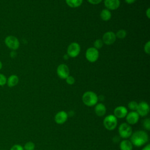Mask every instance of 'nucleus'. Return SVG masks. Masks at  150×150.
<instances>
[{
  "label": "nucleus",
  "mask_w": 150,
  "mask_h": 150,
  "mask_svg": "<svg viewBox=\"0 0 150 150\" xmlns=\"http://www.w3.org/2000/svg\"><path fill=\"white\" fill-rule=\"evenodd\" d=\"M146 15L148 17V18H150V9L149 8H148L146 11Z\"/></svg>",
  "instance_id": "7c9ffc66"
},
{
  "label": "nucleus",
  "mask_w": 150,
  "mask_h": 150,
  "mask_svg": "<svg viewBox=\"0 0 150 150\" xmlns=\"http://www.w3.org/2000/svg\"><path fill=\"white\" fill-rule=\"evenodd\" d=\"M99 57V52L97 49L94 47H89L86 52V57L90 62H95L97 60Z\"/></svg>",
  "instance_id": "423d86ee"
},
{
  "label": "nucleus",
  "mask_w": 150,
  "mask_h": 150,
  "mask_svg": "<svg viewBox=\"0 0 150 150\" xmlns=\"http://www.w3.org/2000/svg\"><path fill=\"white\" fill-rule=\"evenodd\" d=\"M144 52L148 54H149L150 53V42L149 41H148L145 44V46H144Z\"/></svg>",
  "instance_id": "bb28decb"
},
{
  "label": "nucleus",
  "mask_w": 150,
  "mask_h": 150,
  "mask_svg": "<svg viewBox=\"0 0 150 150\" xmlns=\"http://www.w3.org/2000/svg\"><path fill=\"white\" fill-rule=\"evenodd\" d=\"M68 118V114L64 111H60L54 116V121L58 124H63L66 122Z\"/></svg>",
  "instance_id": "f8f14e48"
},
{
  "label": "nucleus",
  "mask_w": 150,
  "mask_h": 150,
  "mask_svg": "<svg viewBox=\"0 0 150 150\" xmlns=\"http://www.w3.org/2000/svg\"><path fill=\"white\" fill-rule=\"evenodd\" d=\"M125 118L126 121L127 122V123H128L129 125H134L138 122L139 118V115L137 111H132L129 112H128Z\"/></svg>",
  "instance_id": "9b49d317"
},
{
  "label": "nucleus",
  "mask_w": 150,
  "mask_h": 150,
  "mask_svg": "<svg viewBox=\"0 0 150 150\" xmlns=\"http://www.w3.org/2000/svg\"><path fill=\"white\" fill-rule=\"evenodd\" d=\"M136 111L139 116L145 117L148 115L149 111V106L145 101H141L138 103V107Z\"/></svg>",
  "instance_id": "6e6552de"
},
{
  "label": "nucleus",
  "mask_w": 150,
  "mask_h": 150,
  "mask_svg": "<svg viewBox=\"0 0 150 150\" xmlns=\"http://www.w3.org/2000/svg\"><path fill=\"white\" fill-rule=\"evenodd\" d=\"M118 133L121 138L125 139L131 137L132 133V129L129 124L127 122H124L121 124L119 126Z\"/></svg>",
  "instance_id": "20e7f679"
},
{
  "label": "nucleus",
  "mask_w": 150,
  "mask_h": 150,
  "mask_svg": "<svg viewBox=\"0 0 150 150\" xmlns=\"http://www.w3.org/2000/svg\"><path fill=\"white\" fill-rule=\"evenodd\" d=\"M117 118L112 114L106 116L103 120V125L104 127L109 131L114 130L117 126Z\"/></svg>",
  "instance_id": "7ed1b4c3"
},
{
  "label": "nucleus",
  "mask_w": 150,
  "mask_h": 150,
  "mask_svg": "<svg viewBox=\"0 0 150 150\" xmlns=\"http://www.w3.org/2000/svg\"><path fill=\"white\" fill-rule=\"evenodd\" d=\"M116 40V36L115 34L111 32L108 31L105 32L103 36L102 40L103 42V43H105L107 45H111L113 44Z\"/></svg>",
  "instance_id": "9d476101"
},
{
  "label": "nucleus",
  "mask_w": 150,
  "mask_h": 150,
  "mask_svg": "<svg viewBox=\"0 0 150 150\" xmlns=\"http://www.w3.org/2000/svg\"><path fill=\"white\" fill-rule=\"evenodd\" d=\"M142 150H150V145H146L145 147H144V148L142 149Z\"/></svg>",
  "instance_id": "2f4dec72"
},
{
  "label": "nucleus",
  "mask_w": 150,
  "mask_h": 150,
  "mask_svg": "<svg viewBox=\"0 0 150 150\" xmlns=\"http://www.w3.org/2000/svg\"><path fill=\"white\" fill-rule=\"evenodd\" d=\"M103 0H87V1L93 5H97L100 4Z\"/></svg>",
  "instance_id": "c85d7f7f"
},
{
  "label": "nucleus",
  "mask_w": 150,
  "mask_h": 150,
  "mask_svg": "<svg viewBox=\"0 0 150 150\" xmlns=\"http://www.w3.org/2000/svg\"><path fill=\"white\" fill-rule=\"evenodd\" d=\"M6 81H7V79L6 77L4 74L0 73V86H4L6 83Z\"/></svg>",
  "instance_id": "a878e982"
},
{
  "label": "nucleus",
  "mask_w": 150,
  "mask_h": 150,
  "mask_svg": "<svg viewBox=\"0 0 150 150\" xmlns=\"http://www.w3.org/2000/svg\"><path fill=\"white\" fill-rule=\"evenodd\" d=\"M130 137V141L132 144L137 147L145 145L148 141L149 138L148 134L142 130H138L132 133Z\"/></svg>",
  "instance_id": "f257e3e1"
},
{
  "label": "nucleus",
  "mask_w": 150,
  "mask_h": 150,
  "mask_svg": "<svg viewBox=\"0 0 150 150\" xmlns=\"http://www.w3.org/2000/svg\"><path fill=\"white\" fill-rule=\"evenodd\" d=\"M35 148V145L33 142L29 141L27 142L23 147L24 150H34Z\"/></svg>",
  "instance_id": "aec40b11"
},
{
  "label": "nucleus",
  "mask_w": 150,
  "mask_h": 150,
  "mask_svg": "<svg viewBox=\"0 0 150 150\" xmlns=\"http://www.w3.org/2000/svg\"><path fill=\"white\" fill-rule=\"evenodd\" d=\"M67 54L69 57H76L80 52V46L77 42H73L70 43L67 50Z\"/></svg>",
  "instance_id": "0eeeda50"
},
{
  "label": "nucleus",
  "mask_w": 150,
  "mask_h": 150,
  "mask_svg": "<svg viewBox=\"0 0 150 150\" xmlns=\"http://www.w3.org/2000/svg\"><path fill=\"white\" fill-rule=\"evenodd\" d=\"M143 127L144 128L149 131L150 129V120L149 118H146L143 121Z\"/></svg>",
  "instance_id": "b1692460"
},
{
  "label": "nucleus",
  "mask_w": 150,
  "mask_h": 150,
  "mask_svg": "<svg viewBox=\"0 0 150 150\" xmlns=\"http://www.w3.org/2000/svg\"><path fill=\"white\" fill-rule=\"evenodd\" d=\"M128 113L127 108L124 106H118L114 110V115L117 118H123L126 117Z\"/></svg>",
  "instance_id": "ddd939ff"
},
{
  "label": "nucleus",
  "mask_w": 150,
  "mask_h": 150,
  "mask_svg": "<svg viewBox=\"0 0 150 150\" xmlns=\"http://www.w3.org/2000/svg\"><path fill=\"white\" fill-rule=\"evenodd\" d=\"M98 100L97 95L92 91H87L82 96V101L83 103L88 106L92 107L95 105Z\"/></svg>",
  "instance_id": "f03ea898"
},
{
  "label": "nucleus",
  "mask_w": 150,
  "mask_h": 150,
  "mask_svg": "<svg viewBox=\"0 0 150 150\" xmlns=\"http://www.w3.org/2000/svg\"><path fill=\"white\" fill-rule=\"evenodd\" d=\"M10 150H24V149L22 145L19 144H15L11 147Z\"/></svg>",
  "instance_id": "cd10ccee"
},
{
  "label": "nucleus",
  "mask_w": 150,
  "mask_h": 150,
  "mask_svg": "<svg viewBox=\"0 0 150 150\" xmlns=\"http://www.w3.org/2000/svg\"><path fill=\"white\" fill-rule=\"evenodd\" d=\"M57 74L58 76L62 79H66L70 73L69 67L65 64H60L57 68Z\"/></svg>",
  "instance_id": "1a4fd4ad"
},
{
  "label": "nucleus",
  "mask_w": 150,
  "mask_h": 150,
  "mask_svg": "<svg viewBox=\"0 0 150 150\" xmlns=\"http://www.w3.org/2000/svg\"><path fill=\"white\" fill-rule=\"evenodd\" d=\"M125 1L126 3H127L128 4H132L134 3L136 1V0H125Z\"/></svg>",
  "instance_id": "c756f323"
},
{
  "label": "nucleus",
  "mask_w": 150,
  "mask_h": 150,
  "mask_svg": "<svg viewBox=\"0 0 150 150\" xmlns=\"http://www.w3.org/2000/svg\"><path fill=\"white\" fill-rule=\"evenodd\" d=\"M94 111L98 117H103L106 113V107L103 103H97L95 105Z\"/></svg>",
  "instance_id": "2eb2a0df"
},
{
  "label": "nucleus",
  "mask_w": 150,
  "mask_h": 150,
  "mask_svg": "<svg viewBox=\"0 0 150 150\" xmlns=\"http://www.w3.org/2000/svg\"><path fill=\"white\" fill-rule=\"evenodd\" d=\"M126 35H127V32L124 29L118 30L115 34L116 38H118L119 39H124V38H125Z\"/></svg>",
  "instance_id": "412c9836"
},
{
  "label": "nucleus",
  "mask_w": 150,
  "mask_h": 150,
  "mask_svg": "<svg viewBox=\"0 0 150 150\" xmlns=\"http://www.w3.org/2000/svg\"><path fill=\"white\" fill-rule=\"evenodd\" d=\"M103 46V42L101 39H96L94 42V47L96 49H101Z\"/></svg>",
  "instance_id": "4be33fe9"
},
{
  "label": "nucleus",
  "mask_w": 150,
  "mask_h": 150,
  "mask_svg": "<svg viewBox=\"0 0 150 150\" xmlns=\"http://www.w3.org/2000/svg\"><path fill=\"white\" fill-rule=\"evenodd\" d=\"M66 2L70 7L77 8L81 5L83 0H66Z\"/></svg>",
  "instance_id": "6ab92c4d"
},
{
  "label": "nucleus",
  "mask_w": 150,
  "mask_h": 150,
  "mask_svg": "<svg viewBox=\"0 0 150 150\" xmlns=\"http://www.w3.org/2000/svg\"><path fill=\"white\" fill-rule=\"evenodd\" d=\"M128 107L129 110L132 111H136L138 107V103L135 101H131L129 102L128 104Z\"/></svg>",
  "instance_id": "5701e85b"
},
{
  "label": "nucleus",
  "mask_w": 150,
  "mask_h": 150,
  "mask_svg": "<svg viewBox=\"0 0 150 150\" xmlns=\"http://www.w3.org/2000/svg\"><path fill=\"white\" fill-rule=\"evenodd\" d=\"M66 83L69 84V85H72L75 83V79L72 76H69L66 79Z\"/></svg>",
  "instance_id": "393cba45"
},
{
  "label": "nucleus",
  "mask_w": 150,
  "mask_h": 150,
  "mask_svg": "<svg viewBox=\"0 0 150 150\" xmlns=\"http://www.w3.org/2000/svg\"><path fill=\"white\" fill-rule=\"evenodd\" d=\"M2 62L0 61V70L2 69Z\"/></svg>",
  "instance_id": "72a5a7b5"
},
{
  "label": "nucleus",
  "mask_w": 150,
  "mask_h": 150,
  "mask_svg": "<svg viewBox=\"0 0 150 150\" xmlns=\"http://www.w3.org/2000/svg\"><path fill=\"white\" fill-rule=\"evenodd\" d=\"M100 18L104 21H108L111 18V13L107 9H103L100 13Z\"/></svg>",
  "instance_id": "a211bd4d"
},
{
  "label": "nucleus",
  "mask_w": 150,
  "mask_h": 150,
  "mask_svg": "<svg viewBox=\"0 0 150 150\" xmlns=\"http://www.w3.org/2000/svg\"><path fill=\"white\" fill-rule=\"evenodd\" d=\"M104 5L108 10H115L120 5V0H104Z\"/></svg>",
  "instance_id": "4468645a"
},
{
  "label": "nucleus",
  "mask_w": 150,
  "mask_h": 150,
  "mask_svg": "<svg viewBox=\"0 0 150 150\" xmlns=\"http://www.w3.org/2000/svg\"><path fill=\"white\" fill-rule=\"evenodd\" d=\"M18 82H19V78L16 75H15V74L10 76L6 81L7 85L9 87H13L16 86Z\"/></svg>",
  "instance_id": "dca6fc26"
},
{
  "label": "nucleus",
  "mask_w": 150,
  "mask_h": 150,
  "mask_svg": "<svg viewBox=\"0 0 150 150\" xmlns=\"http://www.w3.org/2000/svg\"><path fill=\"white\" fill-rule=\"evenodd\" d=\"M5 43L6 46L12 50H15L18 49L19 47V41L18 39L12 35L8 36L5 39Z\"/></svg>",
  "instance_id": "39448f33"
},
{
  "label": "nucleus",
  "mask_w": 150,
  "mask_h": 150,
  "mask_svg": "<svg viewBox=\"0 0 150 150\" xmlns=\"http://www.w3.org/2000/svg\"><path fill=\"white\" fill-rule=\"evenodd\" d=\"M69 56H68V54H65V55H64V59L65 60H66V59L67 60V59L69 58Z\"/></svg>",
  "instance_id": "473e14b6"
},
{
  "label": "nucleus",
  "mask_w": 150,
  "mask_h": 150,
  "mask_svg": "<svg viewBox=\"0 0 150 150\" xmlns=\"http://www.w3.org/2000/svg\"><path fill=\"white\" fill-rule=\"evenodd\" d=\"M133 145L131 142L127 139H124L120 144V148L121 150H132Z\"/></svg>",
  "instance_id": "f3484780"
}]
</instances>
